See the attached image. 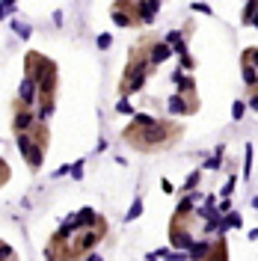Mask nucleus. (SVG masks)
I'll use <instances>...</instances> for the list:
<instances>
[{"label":"nucleus","mask_w":258,"mask_h":261,"mask_svg":"<svg viewBox=\"0 0 258 261\" xmlns=\"http://www.w3.org/2000/svg\"><path fill=\"white\" fill-rule=\"evenodd\" d=\"M24 71H27V74H33V80H36V86H39V110H36V116H39V122H45V119L54 113L57 65L51 63L48 57H42V54L30 51V54L24 57Z\"/></svg>","instance_id":"f257e3e1"},{"label":"nucleus","mask_w":258,"mask_h":261,"mask_svg":"<svg viewBox=\"0 0 258 261\" xmlns=\"http://www.w3.org/2000/svg\"><path fill=\"white\" fill-rule=\"evenodd\" d=\"M178 125H169V122H155L149 128H137V125H128L125 128V140H128L131 149H140V152H158L163 146H172L178 140Z\"/></svg>","instance_id":"f03ea898"},{"label":"nucleus","mask_w":258,"mask_h":261,"mask_svg":"<svg viewBox=\"0 0 258 261\" xmlns=\"http://www.w3.org/2000/svg\"><path fill=\"white\" fill-rule=\"evenodd\" d=\"M149 51H146V45L143 48H134L131 51V60H128V68H125V74H122V95L128 98L134 92H140L143 89V83H146V77H149Z\"/></svg>","instance_id":"7ed1b4c3"},{"label":"nucleus","mask_w":258,"mask_h":261,"mask_svg":"<svg viewBox=\"0 0 258 261\" xmlns=\"http://www.w3.org/2000/svg\"><path fill=\"white\" fill-rule=\"evenodd\" d=\"M104 231H107V223H104V220H98L92 228H83V231H77V234H74V243H71V252H74L77 258L89 255V252L95 249L98 243H101Z\"/></svg>","instance_id":"20e7f679"},{"label":"nucleus","mask_w":258,"mask_h":261,"mask_svg":"<svg viewBox=\"0 0 258 261\" xmlns=\"http://www.w3.org/2000/svg\"><path fill=\"white\" fill-rule=\"evenodd\" d=\"M15 143H18V152L24 155V161H27L30 169H39V166L45 163V149H48V146L36 143L30 134H15Z\"/></svg>","instance_id":"39448f33"},{"label":"nucleus","mask_w":258,"mask_h":261,"mask_svg":"<svg viewBox=\"0 0 258 261\" xmlns=\"http://www.w3.org/2000/svg\"><path fill=\"white\" fill-rule=\"evenodd\" d=\"M146 51H149V63H152V68H155V65H163L166 60H172V54H175L163 39H158V42H146Z\"/></svg>","instance_id":"423d86ee"},{"label":"nucleus","mask_w":258,"mask_h":261,"mask_svg":"<svg viewBox=\"0 0 258 261\" xmlns=\"http://www.w3.org/2000/svg\"><path fill=\"white\" fill-rule=\"evenodd\" d=\"M39 122V116L33 113L30 107H24L21 101H18V110H15V119H12V128H15V134H27V130H33V125Z\"/></svg>","instance_id":"0eeeda50"},{"label":"nucleus","mask_w":258,"mask_h":261,"mask_svg":"<svg viewBox=\"0 0 258 261\" xmlns=\"http://www.w3.org/2000/svg\"><path fill=\"white\" fill-rule=\"evenodd\" d=\"M36 98H39V86H36L33 74L24 71V80H21V86H18V101H21L24 107H33V104H36Z\"/></svg>","instance_id":"6e6552de"},{"label":"nucleus","mask_w":258,"mask_h":261,"mask_svg":"<svg viewBox=\"0 0 258 261\" xmlns=\"http://www.w3.org/2000/svg\"><path fill=\"white\" fill-rule=\"evenodd\" d=\"M161 12V0H137V18L140 24H152Z\"/></svg>","instance_id":"1a4fd4ad"},{"label":"nucleus","mask_w":258,"mask_h":261,"mask_svg":"<svg viewBox=\"0 0 258 261\" xmlns=\"http://www.w3.org/2000/svg\"><path fill=\"white\" fill-rule=\"evenodd\" d=\"M166 107H169V113L172 116H187V113H196V101H187L184 95H169L166 98Z\"/></svg>","instance_id":"9d476101"},{"label":"nucleus","mask_w":258,"mask_h":261,"mask_svg":"<svg viewBox=\"0 0 258 261\" xmlns=\"http://www.w3.org/2000/svg\"><path fill=\"white\" fill-rule=\"evenodd\" d=\"M172 80H175V86H178V95H190L193 98V92H196V80L190 77V74H184V71H175L172 74Z\"/></svg>","instance_id":"9b49d317"},{"label":"nucleus","mask_w":258,"mask_h":261,"mask_svg":"<svg viewBox=\"0 0 258 261\" xmlns=\"http://www.w3.org/2000/svg\"><path fill=\"white\" fill-rule=\"evenodd\" d=\"M211 246H214V243H211L208 237H205V240H193V246L187 249V258L190 261H205L208 252H211Z\"/></svg>","instance_id":"f8f14e48"},{"label":"nucleus","mask_w":258,"mask_h":261,"mask_svg":"<svg viewBox=\"0 0 258 261\" xmlns=\"http://www.w3.org/2000/svg\"><path fill=\"white\" fill-rule=\"evenodd\" d=\"M74 220H77V228H80V231H83V228H92V223H98V220H101V217H98L95 211H92V208H89V205H86V208H80V211H77V214H74Z\"/></svg>","instance_id":"ddd939ff"},{"label":"nucleus","mask_w":258,"mask_h":261,"mask_svg":"<svg viewBox=\"0 0 258 261\" xmlns=\"http://www.w3.org/2000/svg\"><path fill=\"white\" fill-rule=\"evenodd\" d=\"M205 261H228L226 237H217V240H214V246H211V252H208V258H205Z\"/></svg>","instance_id":"4468645a"},{"label":"nucleus","mask_w":258,"mask_h":261,"mask_svg":"<svg viewBox=\"0 0 258 261\" xmlns=\"http://www.w3.org/2000/svg\"><path fill=\"white\" fill-rule=\"evenodd\" d=\"M243 226V217L237 214V211H228V214H223V223H220V231H237V228Z\"/></svg>","instance_id":"2eb2a0df"},{"label":"nucleus","mask_w":258,"mask_h":261,"mask_svg":"<svg viewBox=\"0 0 258 261\" xmlns=\"http://www.w3.org/2000/svg\"><path fill=\"white\" fill-rule=\"evenodd\" d=\"M243 83H246L249 89H255V86H258V68H255V65L243 63Z\"/></svg>","instance_id":"dca6fc26"},{"label":"nucleus","mask_w":258,"mask_h":261,"mask_svg":"<svg viewBox=\"0 0 258 261\" xmlns=\"http://www.w3.org/2000/svg\"><path fill=\"white\" fill-rule=\"evenodd\" d=\"M223 152H226V149H223V146H217V152L205 161V169H220V166H223Z\"/></svg>","instance_id":"f3484780"},{"label":"nucleus","mask_w":258,"mask_h":261,"mask_svg":"<svg viewBox=\"0 0 258 261\" xmlns=\"http://www.w3.org/2000/svg\"><path fill=\"white\" fill-rule=\"evenodd\" d=\"M140 214H143V199H134V202H131V208H128V214H125V220H128V223H134Z\"/></svg>","instance_id":"a211bd4d"},{"label":"nucleus","mask_w":258,"mask_h":261,"mask_svg":"<svg viewBox=\"0 0 258 261\" xmlns=\"http://www.w3.org/2000/svg\"><path fill=\"white\" fill-rule=\"evenodd\" d=\"M155 122H158L155 116H149V113H137L131 125H137V128H149V125H155Z\"/></svg>","instance_id":"6ab92c4d"},{"label":"nucleus","mask_w":258,"mask_h":261,"mask_svg":"<svg viewBox=\"0 0 258 261\" xmlns=\"http://www.w3.org/2000/svg\"><path fill=\"white\" fill-rule=\"evenodd\" d=\"M202 181V169H196V172H190L187 178H184V193H190V190H196V184Z\"/></svg>","instance_id":"aec40b11"},{"label":"nucleus","mask_w":258,"mask_h":261,"mask_svg":"<svg viewBox=\"0 0 258 261\" xmlns=\"http://www.w3.org/2000/svg\"><path fill=\"white\" fill-rule=\"evenodd\" d=\"M12 30L18 33V36H21V39H30L33 27H30V24H24V21H18V18H15V21H12Z\"/></svg>","instance_id":"412c9836"},{"label":"nucleus","mask_w":258,"mask_h":261,"mask_svg":"<svg viewBox=\"0 0 258 261\" xmlns=\"http://www.w3.org/2000/svg\"><path fill=\"white\" fill-rule=\"evenodd\" d=\"M116 113H122V116H137V113H134V107H131V101L125 95L119 98V104H116Z\"/></svg>","instance_id":"4be33fe9"},{"label":"nucleus","mask_w":258,"mask_h":261,"mask_svg":"<svg viewBox=\"0 0 258 261\" xmlns=\"http://www.w3.org/2000/svg\"><path fill=\"white\" fill-rule=\"evenodd\" d=\"M234 187H237V181H234V175H231V178H228L226 184H223V190H220V199H231Z\"/></svg>","instance_id":"5701e85b"},{"label":"nucleus","mask_w":258,"mask_h":261,"mask_svg":"<svg viewBox=\"0 0 258 261\" xmlns=\"http://www.w3.org/2000/svg\"><path fill=\"white\" fill-rule=\"evenodd\" d=\"M243 63L258 68V48H246V51H243Z\"/></svg>","instance_id":"b1692460"},{"label":"nucleus","mask_w":258,"mask_h":261,"mask_svg":"<svg viewBox=\"0 0 258 261\" xmlns=\"http://www.w3.org/2000/svg\"><path fill=\"white\" fill-rule=\"evenodd\" d=\"M243 113H246V104H243V101H234V104H231V119L237 122V119H243Z\"/></svg>","instance_id":"393cba45"},{"label":"nucleus","mask_w":258,"mask_h":261,"mask_svg":"<svg viewBox=\"0 0 258 261\" xmlns=\"http://www.w3.org/2000/svg\"><path fill=\"white\" fill-rule=\"evenodd\" d=\"M74 181H83V161H77V163H71V172H68Z\"/></svg>","instance_id":"a878e982"},{"label":"nucleus","mask_w":258,"mask_h":261,"mask_svg":"<svg viewBox=\"0 0 258 261\" xmlns=\"http://www.w3.org/2000/svg\"><path fill=\"white\" fill-rule=\"evenodd\" d=\"M249 172H252V146H246V158H243V175L249 178Z\"/></svg>","instance_id":"bb28decb"},{"label":"nucleus","mask_w":258,"mask_h":261,"mask_svg":"<svg viewBox=\"0 0 258 261\" xmlns=\"http://www.w3.org/2000/svg\"><path fill=\"white\" fill-rule=\"evenodd\" d=\"M110 45H113V36H110V33H101V36H98V48H101V51H107Z\"/></svg>","instance_id":"cd10ccee"},{"label":"nucleus","mask_w":258,"mask_h":261,"mask_svg":"<svg viewBox=\"0 0 258 261\" xmlns=\"http://www.w3.org/2000/svg\"><path fill=\"white\" fill-rule=\"evenodd\" d=\"M15 9V0H0V18H6Z\"/></svg>","instance_id":"c85d7f7f"},{"label":"nucleus","mask_w":258,"mask_h":261,"mask_svg":"<svg viewBox=\"0 0 258 261\" xmlns=\"http://www.w3.org/2000/svg\"><path fill=\"white\" fill-rule=\"evenodd\" d=\"M190 9H193V12H199V15H214V9H211L208 3H193Z\"/></svg>","instance_id":"c756f323"},{"label":"nucleus","mask_w":258,"mask_h":261,"mask_svg":"<svg viewBox=\"0 0 258 261\" xmlns=\"http://www.w3.org/2000/svg\"><path fill=\"white\" fill-rule=\"evenodd\" d=\"M193 65H196V60L190 57V51H187V54H181V68H187V71H190Z\"/></svg>","instance_id":"7c9ffc66"},{"label":"nucleus","mask_w":258,"mask_h":261,"mask_svg":"<svg viewBox=\"0 0 258 261\" xmlns=\"http://www.w3.org/2000/svg\"><path fill=\"white\" fill-rule=\"evenodd\" d=\"M217 211H220V214H228V211H231V199H220V202H217Z\"/></svg>","instance_id":"2f4dec72"},{"label":"nucleus","mask_w":258,"mask_h":261,"mask_svg":"<svg viewBox=\"0 0 258 261\" xmlns=\"http://www.w3.org/2000/svg\"><path fill=\"white\" fill-rule=\"evenodd\" d=\"M68 172H71V166H68V163H63V166L54 172V178H63V175H68Z\"/></svg>","instance_id":"473e14b6"},{"label":"nucleus","mask_w":258,"mask_h":261,"mask_svg":"<svg viewBox=\"0 0 258 261\" xmlns=\"http://www.w3.org/2000/svg\"><path fill=\"white\" fill-rule=\"evenodd\" d=\"M6 175H9V169H6V163L0 161V184H3V181H6Z\"/></svg>","instance_id":"72a5a7b5"},{"label":"nucleus","mask_w":258,"mask_h":261,"mask_svg":"<svg viewBox=\"0 0 258 261\" xmlns=\"http://www.w3.org/2000/svg\"><path fill=\"white\" fill-rule=\"evenodd\" d=\"M161 190H163V193H172V190H175V187H172V184H169V181H166V178H163V181H161Z\"/></svg>","instance_id":"f704fd0d"},{"label":"nucleus","mask_w":258,"mask_h":261,"mask_svg":"<svg viewBox=\"0 0 258 261\" xmlns=\"http://www.w3.org/2000/svg\"><path fill=\"white\" fill-rule=\"evenodd\" d=\"M249 107H252V110H255V113H258V89H255V92H252V98H249Z\"/></svg>","instance_id":"c9c22d12"},{"label":"nucleus","mask_w":258,"mask_h":261,"mask_svg":"<svg viewBox=\"0 0 258 261\" xmlns=\"http://www.w3.org/2000/svg\"><path fill=\"white\" fill-rule=\"evenodd\" d=\"M83 261H104L98 252H89V255H83Z\"/></svg>","instance_id":"e433bc0d"},{"label":"nucleus","mask_w":258,"mask_h":261,"mask_svg":"<svg viewBox=\"0 0 258 261\" xmlns=\"http://www.w3.org/2000/svg\"><path fill=\"white\" fill-rule=\"evenodd\" d=\"M249 240H258V228H252V231H249Z\"/></svg>","instance_id":"4c0bfd02"},{"label":"nucleus","mask_w":258,"mask_h":261,"mask_svg":"<svg viewBox=\"0 0 258 261\" xmlns=\"http://www.w3.org/2000/svg\"><path fill=\"white\" fill-rule=\"evenodd\" d=\"M252 208H255V211H258V196H255V199H252Z\"/></svg>","instance_id":"58836bf2"},{"label":"nucleus","mask_w":258,"mask_h":261,"mask_svg":"<svg viewBox=\"0 0 258 261\" xmlns=\"http://www.w3.org/2000/svg\"><path fill=\"white\" fill-rule=\"evenodd\" d=\"M255 27H258V21H255Z\"/></svg>","instance_id":"ea45409f"},{"label":"nucleus","mask_w":258,"mask_h":261,"mask_svg":"<svg viewBox=\"0 0 258 261\" xmlns=\"http://www.w3.org/2000/svg\"><path fill=\"white\" fill-rule=\"evenodd\" d=\"M12 261H15V258H12Z\"/></svg>","instance_id":"a19ab883"}]
</instances>
